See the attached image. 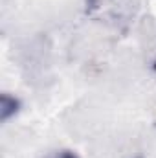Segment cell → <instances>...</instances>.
I'll return each mask as SVG.
<instances>
[{"label": "cell", "mask_w": 156, "mask_h": 158, "mask_svg": "<svg viewBox=\"0 0 156 158\" xmlns=\"http://www.w3.org/2000/svg\"><path fill=\"white\" fill-rule=\"evenodd\" d=\"M46 158H77V155H74L70 151H55V153L48 155Z\"/></svg>", "instance_id": "obj_2"}, {"label": "cell", "mask_w": 156, "mask_h": 158, "mask_svg": "<svg viewBox=\"0 0 156 158\" xmlns=\"http://www.w3.org/2000/svg\"><path fill=\"white\" fill-rule=\"evenodd\" d=\"M17 107V101H15V98H11L9 94H4L2 96V101H0V112H2V121H7L9 116H13L15 114V109Z\"/></svg>", "instance_id": "obj_1"}]
</instances>
